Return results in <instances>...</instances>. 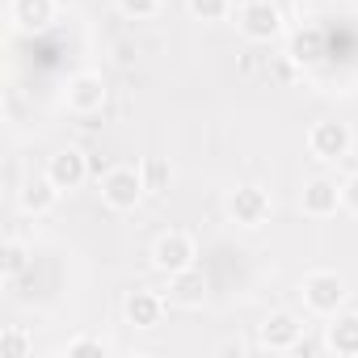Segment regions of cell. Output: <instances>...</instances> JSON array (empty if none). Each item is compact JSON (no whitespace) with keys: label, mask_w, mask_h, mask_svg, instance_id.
Instances as JSON below:
<instances>
[{"label":"cell","mask_w":358,"mask_h":358,"mask_svg":"<svg viewBox=\"0 0 358 358\" xmlns=\"http://www.w3.org/2000/svg\"><path fill=\"white\" fill-rule=\"evenodd\" d=\"M139 173H143L148 194H164L169 182H173V169H169V160H160V156H148V160L139 164Z\"/></svg>","instance_id":"17"},{"label":"cell","mask_w":358,"mask_h":358,"mask_svg":"<svg viewBox=\"0 0 358 358\" xmlns=\"http://www.w3.org/2000/svg\"><path fill=\"white\" fill-rule=\"evenodd\" d=\"M299 207L312 220H329V215H337L345 207L341 203V186L333 182V177H312V182L303 186V194H299Z\"/></svg>","instance_id":"10"},{"label":"cell","mask_w":358,"mask_h":358,"mask_svg":"<svg viewBox=\"0 0 358 358\" xmlns=\"http://www.w3.org/2000/svg\"><path fill=\"white\" fill-rule=\"evenodd\" d=\"M341 203L358 215V173L354 177H345V182H341Z\"/></svg>","instance_id":"22"},{"label":"cell","mask_w":358,"mask_h":358,"mask_svg":"<svg viewBox=\"0 0 358 358\" xmlns=\"http://www.w3.org/2000/svg\"><path fill=\"white\" fill-rule=\"evenodd\" d=\"M350 148H354V131H350L345 122H337V118H320V122L308 131V152H312L316 160H324V164L345 160Z\"/></svg>","instance_id":"4"},{"label":"cell","mask_w":358,"mask_h":358,"mask_svg":"<svg viewBox=\"0 0 358 358\" xmlns=\"http://www.w3.org/2000/svg\"><path fill=\"white\" fill-rule=\"evenodd\" d=\"M324 350L341 358H358V312H337L333 324H324Z\"/></svg>","instance_id":"14"},{"label":"cell","mask_w":358,"mask_h":358,"mask_svg":"<svg viewBox=\"0 0 358 358\" xmlns=\"http://www.w3.org/2000/svg\"><path fill=\"white\" fill-rule=\"evenodd\" d=\"M194 22H224L232 13V0H186Z\"/></svg>","instance_id":"18"},{"label":"cell","mask_w":358,"mask_h":358,"mask_svg":"<svg viewBox=\"0 0 358 358\" xmlns=\"http://www.w3.org/2000/svg\"><path fill=\"white\" fill-rule=\"evenodd\" d=\"M106 97H110V89H106L101 72H76V76L68 80V89H64L68 110H72V114H80V118L101 114V110H106Z\"/></svg>","instance_id":"5"},{"label":"cell","mask_w":358,"mask_h":358,"mask_svg":"<svg viewBox=\"0 0 358 358\" xmlns=\"http://www.w3.org/2000/svg\"><path fill=\"white\" fill-rule=\"evenodd\" d=\"M0 345H5V354H9V358H26V354L34 350V341H30V337H26V329H17V324H9V329H5Z\"/></svg>","instance_id":"20"},{"label":"cell","mask_w":358,"mask_h":358,"mask_svg":"<svg viewBox=\"0 0 358 358\" xmlns=\"http://www.w3.org/2000/svg\"><path fill=\"white\" fill-rule=\"evenodd\" d=\"M110 354H114V345L106 337H93V333H80L64 345V358H110Z\"/></svg>","instance_id":"16"},{"label":"cell","mask_w":358,"mask_h":358,"mask_svg":"<svg viewBox=\"0 0 358 358\" xmlns=\"http://www.w3.org/2000/svg\"><path fill=\"white\" fill-rule=\"evenodd\" d=\"M5 278H17V274H26V266H30V249L13 236V241H5Z\"/></svg>","instance_id":"19"},{"label":"cell","mask_w":358,"mask_h":358,"mask_svg":"<svg viewBox=\"0 0 358 358\" xmlns=\"http://www.w3.org/2000/svg\"><path fill=\"white\" fill-rule=\"evenodd\" d=\"M47 177H51L59 190H80L89 182V156L80 148H59L47 160Z\"/></svg>","instance_id":"9"},{"label":"cell","mask_w":358,"mask_h":358,"mask_svg":"<svg viewBox=\"0 0 358 358\" xmlns=\"http://www.w3.org/2000/svg\"><path fill=\"white\" fill-rule=\"evenodd\" d=\"M143 194H148L143 173L131 169V164H118V169H110V173L101 177V203H106L110 211H135V207L143 203Z\"/></svg>","instance_id":"2"},{"label":"cell","mask_w":358,"mask_h":358,"mask_svg":"<svg viewBox=\"0 0 358 358\" xmlns=\"http://www.w3.org/2000/svg\"><path fill=\"white\" fill-rule=\"evenodd\" d=\"M228 220L236 224V228H262L266 220H270V194L262 190V186H241V190H232L228 194Z\"/></svg>","instance_id":"6"},{"label":"cell","mask_w":358,"mask_h":358,"mask_svg":"<svg viewBox=\"0 0 358 358\" xmlns=\"http://www.w3.org/2000/svg\"><path fill=\"white\" fill-rule=\"evenodd\" d=\"M194 257H199V245H194V236H186V232H164V236L152 245V266H156L160 274L190 270Z\"/></svg>","instance_id":"7"},{"label":"cell","mask_w":358,"mask_h":358,"mask_svg":"<svg viewBox=\"0 0 358 358\" xmlns=\"http://www.w3.org/2000/svg\"><path fill=\"white\" fill-rule=\"evenodd\" d=\"M59 194H64V190H59L51 177L43 173V177H30V182L17 190V207H22L26 215H34V220H38V215H51V211H55Z\"/></svg>","instance_id":"13"},{"label":"cell","mask_w":358,"mask_h":358,"mask_svg":"<svg viewBox=\"0 0 358 358\" xmlns=\"http://www.w3.org/2000/svg\"><path fill=\"white\" fill-rule=\"evenodd\" d=\"M9 17L22 30H47L55 22V0H9Z\"/></svg>","instance_id":"15"},{"label":"cell","mask_w":358,"mask_h":358,"mask_svg":"<svg viewBox=\"0 0 358 358\" xmlns=\"http://www.w3.org/2000/svg\"><path fill=\"white\" fill-rule=\"evenodd\" d=\"M164 299H169L173 308H203V299H207V274H203L199 266L169 274V291H164Z\"/></svg>","instance_id":"11"},{"label":"cell","mask_w":358,"mask_h":358,"mask_svg":"<svg viewBox=\"0 0 358 358\" xmlns=\"http://www.w3.org/2000/svg\"><path fill=\"white\" fill-rule=\"evenodd\" d=\"M164 295H156V291H148V287H139V291H131L127 299H122V316H127V324L131 329H156L160 324V316H164Z\"/></svg>","instance_id":"12"},{"label":"cell","mask_w":358,"mask_h":358,"mask_svg":"<svg viewBox=\"0 0 358 358\" xmlns=\"http://www.w3.org/2000/svg\"><path fill=\"white\" fill-rule=\"evenodd\" d=\"M236 30L249 43H274L282 34V9L274 0H245L236 9Z\"/></svg>","instance_id":"3"},{"label":"cell","mask_w":358,"mask_h":358,"mask_svg":"<svg viewBox=\"0 0 358 358\" xmlns=\"http://www.w3.org/2000/svg\"><path fill=\"white\" fill-rule=\"evenodd\" d=\"M118 9H122V17L143 22V17H156L160 13V0H118Z\"/></svg>","instance_id":"21"},{"label":"cell","mask_w":358,"mask_h":358,"mask_svg":"<svg viewBox=\"0 0 358 358\" xmlns=\"http://www.w3.org/2000/svg\"><path fill=\"white\" fill-rule=\"evenodd\" d=\"M299 295H303V308H308V312H316V316H337L341 303L350 299V287H345V278H341L337 270H312V274H303Z\"/></svg>","instance_id":"1"},{"label":"cell","mask_w":358,"mask_h":358,"mask_svg":"<svg viewBox=\"0 0 358 358\" xmlns=\"http://www.w3.org/2000/svg\"><path fill=\"white\" fill-rule=\"evenodd\" d=\"M299 337H303V320L295 312H270L257 329V341L262 350L270 354H287V350H299Z\"/></svg>","instance_id":"8"}]
</instances>
